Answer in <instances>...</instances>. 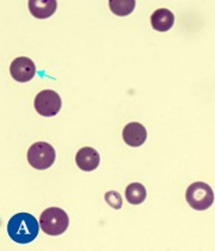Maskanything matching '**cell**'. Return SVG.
I'll use <instances>...</instances> for the list:
<instances>
[{"mask_svg":"<svg viewBox=\"0 0 215 251\" xmlns=\"http://www.w3.org/2000/svg\"><path fill=\"white\" fill-rule=\"evenodd\" d=\"M7 233L13 242L29 244L39 236V222L29 213H17L7 224Z\"/></svg>","mask_w":215,"mask_h":251,"instance_id":"6da1fadb","label":"cell"},{"mask_svg":"<svg viewBox=\"0 0 215 251\" xmlns=\"http://www.w3.org/2000/svg\"><path fill=\"white\" fill-rule=\"evenodd\" d=\"M40 225L46 234L60 236L69 228V215L64 209L58 208V207H50L41 214Z\"/></svg>","mask_w":215,"mask_h":251,"instance_id":"7a4b0ae2","label":"cell"},{"mask_svg":"<svg viewBox=\"0 0 215 251\" xmlns=\"http://www.w3.org/2000/svg\"><path fill=\"white\" fill-rule=\"evenodd\" d=\"M186 199L191 208L196 211H205L213 204L214 193L211 185L203 182H195L187 189Z\"/></svg>","mask_w":215,"mask_h":251,"instance_id":"3957f363","label":"cell"},{"mask_svg":"<svg viewBox=\"0 0 215 251\" xmlns=\"http://www.w3.org/2000/svg\"><path fill=\"white\" fill-rule=\"evenodd\" d=\"M55 158L56 153L54 147L45 141L35 143L28 151L29 164L37 170H46L50 168L55 162Z\"/></svg>","mask_w":215,"mask_h":251,"instance_id":"277c9868","label":"cell"},{"mask_svg":"<svg viewBox=\"0 0 215 251\" xmlns=\"http://www.w3.org/2000/svg\"><path fill=\"white\" fill-rule=\"evenodd\" d=\"M34 105L41 116H55L61 109V97L59 96L58 92L53 90H43L35 97Z\"/></svg>","mask_w":215,"mask_h":251,"instance_id":"5b68a950","label":"cell"},{"mask_svg":"<svg viewBox=\"0 0 215 251\" xmlns=\"http://www.w3.org/2000/svg\"><path fill=\"white\" fill-rule=\"evenodd\" d=\"M10 73L16 81L26 83L34 78L36 73V66L31 59L26 56H20L15 59L10 66Z\"/></svg>","mask_w":215,"mask_h":251,"instance_id":"8992f818","label":"cell"},{"mask_svg":"<svg viewBox=\"0 0 215 251\" xmlns=\"http://www.w3.org/2000/svg\"><path fill=\"white\" fill-rule=\"evenodd\" d=\"M124 143L130 147H139L143 145L147 139V130L143 125L139 122H130L124 126L122 132Z\"/></svg>","mask_w":215,"mask_h":251,"instance_id":"52a82bcc","label":"cell"},{"mask_svg":"<svg viewBox=\"0 0 215 251\" xmlns=\"http://www.w3.org/2000/svg\"><path fill=\"white\" fill-rule=\"evenodd\" d=\"M99 153L92 147H83L75 155V163L83 171H94L99 165Z\"/></svg>","mask_w":215,"mask_h":251,"instance_id":"ba28073f","label":"cell"},{"mask_svg":"<svg viewBox=\"0 0 215 251\" xmlns=\"http://www.w3.org/2000/svg\"><path fill=\"white\" fill-rule=\"evenodd\" d=\"M173 23H175V16L172 11L167 9H158L151 16L152 26L159 32L168 31L172 28Z\"/></svg>","mask_w":215,"mask_h":251,"instance_id":"9c48e42d","label":"cell"},{"mask_svg":"<svg viewBox=\"0 0 215 251\" xmlns=\"http://www.w3.org/2000/svg\"><path fill=\"white\" fill-rule=\"evenodd\" d=\"M28 6L30 13L34 17L43 20L54 15L58 4L55 0H30Z\"/></svg>","mask_w":215,"mask_h":251,"instance_id":"30bf717a","label":"cell"},{"mask_svg":"<svg viewBox=\"0 0 215 251\" xmlns=\"http://www.w3.org/2000/svg\"><path fill=\"white\" fill-rule=\"evenodd\" d=\"M146 188L141 183H130L126 188V199L130 204H140L146 200Z\"/></svg>","mask_w":215,"mask_h":251,"instance_id":"8fae6325","label":"cell"},{"mask_svg":"<svg viewBox=\"0 0 215 251\" xmlns=\"http://www.w3.org/2000/svg\"><path fill=\"white\" fill-rule=\"evenodd\" d=\"M109 7H110L113 13L124 17V16L130 15L134 11L135 1L134 0H127V1H123V0H110L109 1Z\"/></svg>","mask_w":215,"mask_h":251,"instance_id":"7c38bea8","label":"cell"},{"mask_svg":"<svg viewBox=\"0 0 215 251\" xmlns=\"http://www.w3.org/2000/svg\"><path fill=\"white\" fill-rule=\"evenodd\" d=\"M105 201H107L108 204L110 207L115 209H119L122 207V196L119 195V193L115 192V190H111V192H108L104 196Z\"/></svg>","mask_w":215,"mask_h":251,"instance_id":"4fadbf2b","label":"cell"}]
</instances>
